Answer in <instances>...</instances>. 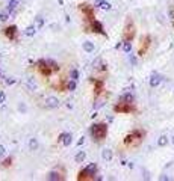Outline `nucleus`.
Instances as JSON below:
<instances>
[{"mask_svg": "<svg viewBox=\"0 0 174 181\" xmlns=\"http://www.w3.org/2000/svg\"><path fill=\"white\" fill-rule=\"evenodd\" d=\"M8 14H9V12H2V14H0V20H2V21H6L8 20Z\"/></svg>", "mask_w": 174, "mask_h": 181, "instance_id": "7c9ffc66", "label": "nucleus"}, {"mask_svg": "<svg viewBox=\"0 0 174 181\" xmlns=\"http://www.w3.org/2000/svg\"><path fill=\"white\" fill-rule=\"evenodd\" d=\"M3 33H5V36L8 39H15L17 38V33H18V30H17V26H8V27H5L3 29Z\"/></svg>", "mask_w": 174, "mask_h": 181, "instance_id": "1a4fd4ad", "label": "nucleus"}, {"mask_svg": "<svg viewBox=\"0 0 174 181\" xmlns=\"http://www.w3.org/2000/svg\"><path fill=\"white\" fill-rule=\"evenodd\" d=\"M47 180H50V181H61V180H64V177H62V174H61V172L51 170L50 174H49V177H47Z\"/></svg>", "mask_w": 174, "mask_h": 181, "instance_id": "4468645a", "label": "nucleus"}, {"mask_svg": "<svg viewBox=\"0 0 174 181\" xmlns=\"http://www.w3.org/2000/svg\"><path fill=\"white\" fill-rule=\"evenodd\" d=\"M14 81H15L14 79H11V80H6V85H12V83H14Z\"/></svg>", "mask_w": 174, "mask_h": 181, "instance_id": "4c0bfd02", "label": "nucleus"}, {"mask_svg": "<svg viewBox=\"0 0 174 181\" xmlns=\"http://www.w3.org/2000/svg\"><path fill=\"white\" fill-rule=\"evenodd\" d=\"M103 86H104V83H103V80H95L94 81V90H95V94L97 95H100L101 94V90H103Z\"/></svg>", "mask_w": 174, "mask_h": 181, "instance_id": "2eb2a0df", "label": "nucleus"}, {"mask_svg": "<svg viewBox=\"0 0 174 181\" xmlns=\"http://www.w3.org/2000/svg\"><path fill=\"white\" fill-rule=\"evenodd\" d=\"M76 89V80H70V81H67V90H74Z\"/></svg>", "mask_w": 174, "mask_h": 181, "instance_id": "393cba45", "label": "nucleus"}, {"mask_svg": "<svg viewBox=\"0 0 174 181\" xmlns=\"http://www.w3.org/2000/svg\"><path fill=\"white\" fill-rule=\"evenodd\" d=\"M171 23H173V29H174V21H171Z\"/></svg>", "mask_w": 174, "mask_h": 181, "instance_id": "37998d69", "label": "nucleus"}, {"mask_svg": "<svg viewBox=\"0 0 174 181\" xmlns=\"http://www.w3.org/2000/svg\"><path fill=\"white\" fill-rule=\"evenodd\" d=\"M103 2H106V0H95V3H94V5H95V6H100Z\"/></svg>", "mask_w": 174, "mask_h": 181, "instance_id": "c9c22d12", "label": "nucleus"}, {"mask_svg": "<svg viewBox=\"0 0 174 181\" xmlns=\"http://www.w3.org/2000/svg\"><path fill=\"white\" fill-rule=\"evenodd\" d=\"M171 143H173V145H174V136H173V139H171Z\"/></svg>", "mask_w": 174, "mask_h": 181, "instance_id": "79ce46f5", "label": "nucleus"}, {"mask_svg": "<svg viewBox=\"0 0 174 181\" xmlns=\"http://www.w3.org/2000/svg\"><path fill=\"white\" fill-rule=\"evenodd\" d=\"M144 138H145V131L141 128H136V130H132L129 134H126L123 143L127 148H138L139 145L142 143Z\"/></svg>", "mask_w": 174, "mask_h": 181, "instance_id": "f257e3e1", "label": "nucleus"}, {"mask_svg": "<svg viewBox=\"0 0 174 181\" xmlns=\"http://www.w3.org/2000/svg\"><path fill=\"white\" fill-rule=\"evenodd\" d=\"M35 23H37L38 29H41V27L44 26V20H42V17H37V18H35Z\"/></svg>", "mask_w": 174, "mask_h": 181, "instance_id": "cd10ccee", "label": "nucleus"}, {"mask_svg": "<svg viewBox=\"0 0 174 181\" xmlns=\"http://www.w3.org/2000/svg\"><path fill=\"white\" fill-rule=\"evenodd\" d=\"M168 17L171 21H174V3L170 5V8H168Z\"/></svg>", "mask_w": 174, "mask_h": 181, "instance_id": "bb28decb", "label": "nucleus"}, {"mask_svg": "<svg viewBox=\"0 0 174 181\" xmlns=\"http://www.w3.org/2000/svg\"><path fill=\"white\" fill-rule=\"evenodd\" d=\"M168 142H170V139H168V136H165V134H162L161 138L158 139V147H167L168 145Z\"/></svg>", "mask_w": 174, "mask_h": 181, "instance_id": "f3484780", "label": "nucleus"}, {"mask_svg": "<svg viewBox=\"0 0 174 181\" xmlns=\"http://www.w3.org/2000/svg\"><path fill=\"white\" fill-rule=\"evenodd\" d=\"M38 71H39V74H41V76H46V77L51 76V74L55 72L53 68H51V65H50L49 59H42V60L38 62Z\"/></svg>", "mask_w": 174, "mask_h": 181, "instance_id": "423d86ee", "label": "nucleus"}, {"mask_svg": "<svg viewBox=\"0 0 174 181\" xmlns=\"http://www.w3.org/2000/svg\"><path fill=\"white\" fill-rule=\"evenodd\" d=\"M135 36H136V26L132 18L127 17L124 29H123V41H133Z\"/></svg>", "mask_w": 174, "mask_h": 181, "instance_id": "7ed1b4c3", "label": "nucleus"}, {"mask_svg": "<svg viewBox=\"0 0 174 181\" xmlns=\"http://www.w3.org/2000/svg\"><path fill=\"white\" fill-rule=\"evenodd\" d=\"M161 180H162V181H167V180H170V178H168L167 175H162V177H161Z\"/></svg>", "mask_w": 174, "mask_h": 181, "instance_id": "a19ab883", "label": "nucleus"}, {"mask_svg": "<svg viewBox=\"0 0 174 181\" xmlns=\"http://www.w3.org/2000/svg\"><path fill=\"white\" fill-rule=\"evenodd\" d=\"M35 33H37V26H27L24 29V35L26 36H33Z\"/></svg>", "mask_w": 174, "mask_h": 181, "instance_id": "6ab92c4d", "label": "nucleus"}, {"mask_svg": "<svg viewBox=\"0 0 174 181\" xmlns=\"http://www.w3.org/2000/svg\"><path fill=\"white\" fill-rule=\"evenodd\" d=\"M27 85H29L30 89H35V88H37V85H35V81H32V79H27Z\"/></svg>", "mask_w": 174, "mask_h": 181, "instance_id": "72a5a7b5", "label": "nucleus"}, {"mask_svg": "<svg viewBox=\"0 0 174 181\" xmlns=\"http://www.w3.org/2000/svg\"><path fill=\"white\" fill-rule=\"evenodd\" d=\"M123 50H124V53L132 51V41H123Z\"/></svg>", "mask_w": 174, "mask_h": 181, "instance_id": "5701e85b", "label": "nucleus"}, {"mask_svg": "<svg viewBox=\"0 0 174 181\" xmlns=\"http://www.w3.org/2000/svg\"><path fill=\"white\" fill-rule=\"evenodd\" d=\"M83 142H85V139H83V138H80V140L77 142V145H79V147H80V145H83Z\"/></svg>", "mask_w": 174, "mask_h": 181, "instance_id": "58836bf2", "label": "nucleus"}, {"mask_svg": "<svg viewBox=\"0 0 174 181\" xmlns=\"http://www.w3.org/2000/svg\"><path fill=\"white\" fill-rule=\"evenodd\" d=\"M85 157H86V152L85 151H79V152L76 154V157H74V161L76 163H82L85 160Z\"/></svg>", "mask_w": 174, "mask_h": 181, "instance_id": "412c9836", "label": "nucleus"}, {"mask_svg": "<svg viewBox=\"0 0 174 181\" xmlns=\"http://www.w3.org/2000/svg\"><path fill=\"white\" fill-rule=\"evenodd\" d=\"M89 29H91V32L100 33V35H106V32H104V29H103V24L100 21H97V20L89 21Z\"/></svg>", "mask_w": 174, "mask_h": 181, "instance_id": "6e6552de", "label": "nucleus"}, {"mask_svg": "<svg viewBox=\"0 0 174 181\" xmlns=\"http://www.w3.org/2000/svg\"><path fill=\"white\" fill-rule=\"evenodd\" d=\"M161 81H162V77L159 74H151V77H150V86L151 88H158L161 85Z\"/></svg>", "mask_w": 174, "mask_h": 181, "instance_id": "ddd939ff", "label": "nucleus"}, {"mask_svg": "<svg viewBox=\"0 0 174 181\" xmlns=\"http://www.w3.org/2000/svg\"><path fill=\"white\" fill-rule=\"evenodd\" d=\"M79 9H80V11L85 14L86 21H92V20H94V9H92L89 5L82 3V5H79Z\"/></svg>", "mask_w": 174, "mask_h": 181, "instance_id": "0eeeda50", "label": "nucleus"}, {"mask_svg": "<svg viewBox=\"0 0 174 181\" xmlns=\"http://www.w3.org/2000/svg\"><path fill=\"white\" fill-rule=\"evenodd\" d=\"M5 100H6V94L2 90V92H0V104H3V103H5Z\"/></svg>", "mask_w": 174, "mask_h": 181, "instance_id": "473e14b6", "label": "nucleus"}, {"mask_svg": "<svg viewBox=\"0 0 174 181\" xmlns=\"http://www.w3.org/2000/svg\"><path fill=\"white\" fill-rule=\"evenodd\" d=\"M58 106H59V100H58L56 97H49V98H46V107L55 109V107H58Z\"/></svg>", "mask_w": 174, "mask_h": 181, "instance_id": "f8f14e48", "label": "nucleus"}, {"mask_svg": "<svg viewBox=\"0 0 174 181\" xmlns=\"http://www.w3.org/2000/svg\"><path fill=\"white\" fill-rule=\"evenodd\" d=\"M150 45H151V36H150V35H144L142 38H141V42H139V48H138V56H139V58L145 56V53L149 51Z\"/></svg>", "mask_w": 174, "mask_h": 181, "instance_id": "39448f33", "label": "nucleus"}, {"mask_svg": "<svg viewBox=\"0 0 174 181\" xmlns=\"http://www.w3.org/2000/svg\"><path fill=\"white\" fill-rule=\"evenodd\" d=\"M2 165H3V168H8V166H11V165H12V159H11V157H9V159H5Z\"/></svg>", "mask_w": 174, "mask_h": 181, "instance_id": "c756f323", "label": "nucleus"}, {"mask_svg": "<svg viewBox=\"0 0 174 181\" xmlns=\"http://www.w3.org/2000/svg\"><path fill=\"white\" fill-rule=\"evenodd\" d=\"M100 8L103 9V11H111V9H112V5L108 3V2H103V3L100 5Z\"/></svg>", "mask_w": 174, "mask_h": 181, "instance_id": "c85d7f7f", "label": "nucleus"}, {"mask_svg": "<svg viewBox=\"0 0 174 181\" xmlns=\"http://www.w3.org/2000/svg\"><path fill=\"white\" fill-rule=\"evenodd\" d=\"M82 47H83V50H85L86 53H92V51H94V42H91V41H85Z\"/></svg>", "mask_w": 174, "mask_h": 181, "instance_id": "a211bd4d", "label": "nucleus"}, {"mask_svg": "<svg viewBox=\"0 0 174 181\" xmlns=\"http://www.w3.org/2000/svg\"><path fill=\"white\" fill-rule=\"evenodd\" d=\"M91 136H92L94 140L101 142V140L108 136V124L101 122V124H94V125H91Z\"/></svg>", "mask_w": 174, "mask_h": 181, "instance_id": "f03ea898", "label": "nucleus"}, {"mask_svg": "<svg viewBox=\"0 0 174 181\" xmlns=\"http://www.w3.org/2000/svg\"><path fill=\"white\" fill-rule=\"evenodd\" d=\"M94 178H95V175H92L86 168L82 169V170L79 172V175H77V180H79V181H92Z\"/></svg>", "mask_w": 174, "mask_h": 181, "instance_id": "9d476101", "label": "nucleus"}, {"mask_svg": "<svg viewBox=\"0 0 174 181\" xmlns=\"http://www.w3.org/2000/svg\"><path fill=\"white\" fill-rule=\"evenodd\" d=\"M29 149H30V151H37V149H38V140L35 139V138H32V139L29 140Z\"/></svg>", "mask_w": 174, "mask_h": 181, "instance_id": "4be33fe9", "label": "nucleus"}, {"mask_svg": "<svg viewBox=\"0 0 174 181\" xmlns=\"http://www.w3.org/2000/svg\"><path fill=\"white\" fill-rule=\"evenodd\" d=\"M114 112L115 113H132V112H135V104L120 100L118 104L114 106Z\"/></svg>", "mask_w": 174, "mask_h": 181, "instance_id": "20e7f679", "label": "nucleus"}, {"mask_svg": "<svg viewBox=\"0 0 174 181\" xmlns=\"http://www.w3.org/2000/svg\"><path fill=\"white\" fill-rule=\"evenodd\" d=\"M6 154V148L3 147V145H0V157H3Z\"/></svg>", "mask_w": 174, "mask_h": 181, "instance_id": "f704fd0d", "label": "nucleus"}, {"mask_svg": "<svg viewBox=\"0 0 174 181\" xmlns=\"http://www.w3.org/2000/svg\"><path fill=\"white\" fill-rule=\"evenodd\" d=\"M77 77H79V72H77V69H73L71 71V79L73 80H77Z\"/></svg>", "mask_w": 174, "mask_h": 181, "instance_id": "2f4dec72", "label": "nucleus"}, {"mask_svg": "<svg viewBox=\"0 0 174 181\" xmlns=\"http://www.w3.org/2000/svg\"><path fill=\"white\" fill-rule=\"evenodd\" d=\"M120 100H123V101H127V103H133V101H135L133 95H132V94H129V92H127V94H124V95L121 97Z\"/></svg>", "mask_w": 174, "mask_h": 181, "instance_id": "b1692460", "label": "nucleus"}, {"mask_svg": "<svg viewBox=\"0 0 174 181\" xmlns=\"http://www.w3.org/2000/svg\"><path fill=\"white\" fill-rule=\"evenodd\" d=\"M86 169H88V170L91 172L92 175H95V174H97V165H95V163H91L89 166H86Z\"/></svg>", "mask_w": 174, "mask_h": 181, "instance_id": "a878e982", "label": "nucleus"}, {"mask_svg": "<svg viewBox=\"0 0 174 181\" xmlns=\"http://www.w3.org/2000/svg\"><path fill=\"white\" fill-rule=\"evenodd\" d=\"M58 140L62 142L64 147H70V145H71V142H73V136H71V133H62V134L59 136Z\"/></svg>", "mask_w": 174, "mask_h": 181, "instance_id": "9b49d317", "label": "nucleus"}, {"mask_svg": "<svg viewBox=\"0 0 174 181\" xmlns=\"http://www.w3.org/2000/svg\"><path fill=\"white\" fill-rule=\"evenodd\" d=\"M18 109H20V110H23V112H26V107H24V104H20V106H18Z\"/></svg>", "mask_w": 174, "mask_h": 181, "instance_id": "e433bc0d", "label": "nucleus"}, {"mask_svg": "<svg viewBox=\"0 0 174 181\" xmlns=\"http://www.w3.org/2000/svg\"><path fill=\"white\" fill-rule=\"evenodd\" d=\"M20 2H21V0H9V3H8V12H12L14 9L18 6Z\"/></svg>", "mask_w": 174, "mask_h": 181, "instance_id": "aec40b11", "label": "nucleus"}, {"mask_svg": "<svg viewBox=\"0 0 174 181\" xmlns=\"http://www.w3.org/2000/svg\"><path fill=\"white\" fill-rule=\"evenodd\" d=\"M130 60H132V63H133V65H136V59H135L133 56H130Z\"/></svg>", "mask_w": 174, "mask_h": 181, "instance_id": "ea45409f", "label": "nucleus"}, {"mask_svg": "<svg viewBox=\"0 0 174 181\" xmlns=\"http://www.w3.org/2000/svg\"><path fill=\"white\" fill-rule=\"evenodd\" d=\"M101 157H103V160L111 161V160H112V157H114V154H112V149H109V148H104V149L101 151Z\"/></svg>", "mask_w": 174, "mask_h": 181, "instance_id": "dca6fc26", "label": "nucleus"}]
</instances>
